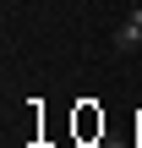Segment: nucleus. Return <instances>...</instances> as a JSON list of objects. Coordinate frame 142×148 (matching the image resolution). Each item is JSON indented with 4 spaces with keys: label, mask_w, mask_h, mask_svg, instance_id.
<instances>
[{
    "label": "nucleus",
    "mask_w": 142,
    "mask_h": 148,
    "mask_svg": "<svg viewBox=\"0 0 142 148\" xmlns=\"http://www.w3.org/2000/svg\"><path fill=\"white\" fill-rule=\"evenodd\" d=\"M137 44H142V5L115 27V49H120V55H126V49H137Z\"/></svg>",
    "instance_id": "obj_1"
}]
</instances>
